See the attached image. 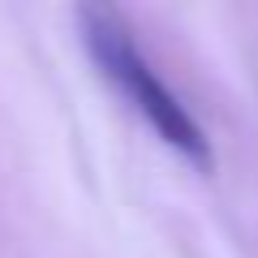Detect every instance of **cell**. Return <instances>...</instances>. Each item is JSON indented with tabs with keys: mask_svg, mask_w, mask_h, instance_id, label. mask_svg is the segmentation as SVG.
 Segmentation results:
<instances>
[{
	"mask_svg": "<svg viewBox=\"0 0 258 258\" xmlns=\"http://www.w3.org/2000/svg\"><path fill=\"white\" fill-rule=\"evenodd\" d=\"M78 22H82V43H86V52H91V60L99 64L103 78L116 82V91L134 103V112H138L172 151H181L185 159H194V164H203V168L211 164V142H207L203 125H198V120L185 112V103L155 78L151 60L138 52V43L129 35L125 18H120L116 9H95V5H86V9L78 13Z\"/></svg>",
	"mask_w": 258,
	"mask_h": 258,
	"instance_id": "6da1fadb",
	"label": "cell"
}]
</instances>
